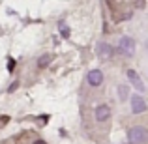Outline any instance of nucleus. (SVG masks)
<instances>
[{
  "mask_svg": "<svg viewBox=\"0 0 148 144\" xmlns=\"http://www.w3.org/2000/svg\"><path fill=\"white\" fill-rule=\"evenodd\" d=\"M127 139H130L131 144H146V141H148V129H145L143 126H135V127L130 129Z\"/></svg>",
  "mask_w": 148,
  "mask_h": 144,
  "instance_id": "obj_1",
  "label": "nucleus"
},
{
  "mask_svg": "<svg viewBox=\"0 0 148 144\" xmlns=\"http://www.w3.org/2000/svg\"><path fill=\"white\" fill-rule=\"evenodd\" d=\"M120 51H122L126 56H133L135 54V41L131 40L130 36H124L120 40Z\"/></svg>",
  "mask_w": 148,
  "mask_h": 144,
  "instance_id": "obj_2",
  "label": "nucleus"
},
{
  "mask_svg": "<svg viewBox=\"0 0 148 144\" xmlns=\"http://www.w3.org/2000/svg\"><path fill=\"white\" fill-rule=\"evenodd\" d=\"M127 79H130V83L135 86V90L145 92V83H143V79L139 77V73L135 71V69H127Z\"/></svg>",
  "mask_w": 148,
  "mask_h": 144,
  "instance_id": "obj_3",
  "label": "nucleus"
},
{
  "mask_svg": "<svg viewBox=\"0 0 148 144\" xmlns=\"http://www.w3.org/2000/svg\"><path fill=\"white\" fill-rule=\"evenodd\" d=\"M131 111H133L135 114L145 112L146 111V101L143 99L141 96H133V97H131Z\"/></svg>",
  "mask_w": 148,
  "mask_h": 144,
  "instance_id": "obj_4",
  "label": "nucleus"
},
{
  "mask_svg": "<svg viewBox=\"0 0 148 144\" xmlns=\"http://www.w3.org/2000/svg\"><path fill=\"white\" fill-rule=\"evenodd\" d=\"M88 83H90V86H99V84L103 83V73H101V69H92V71L88 73Z\"/></svg>",
  "mask_w": 148,
  "mask_h": 144,
  "instance_id": "obj_5",
  "label": "nucleus"
},
{
  "mask_svg": "<svg viewBox=\"0 0 148 144\" xmlns=\"http://www.w3.org/2000/svg\"><path fill=\"white\" fill-rule=\"evenodd\" d=\"M109 116H111V109H109V105H99V107L96 109V120H98V122H105Z\"/></svg>",
  "mask_w": 148,
  "mask_h": 144,
  "instance_id": "obj_6",
  "label": "nucleus"
},
{
  "mask_svg": "<svg viewBox=\"0 0 148 144\" xmlns=\"http://www.w3.org/2000/svg\"><path fill=\"white\" fill-rule=\"evenodd\" d=\"M98 54L101 58H111L112 56V49H111V45H107V43H98Z\"/></svg>",
  "mask_w": 148,
  "mask_h": 144,
  "instance_id": "obj_7",
  "label": "nucleus"
},
{
  "mask_svg": "<svg viewBox=\"0 0 148 144\" xmlns=\"http://www.w3.org/2000/svg\"><path fill=\"white\" fill-rule=\"evenodd\" d=\"M49 62H51V54H45V56H41L40 60H38V66H40V68H45V66H49Z\"/></svg>",
  "mask_w": 148,
  "mask_h": 144,
  "instance_id": "obj_8",
  "label": "nucleus"
},
{
  "mask_svg": "<svg viewBox=\"0 0 148 144\" xmlns=\"http://www.w3.org/2000/svg\"><path fill=\"white\" fill-rule=\"evenodd\" d=\"M118 96H120V101H126L127 99V88L126 86H120L118 88Z\"/></svg>",
  "mask_w": 148,
  "mask_h": 144,
  "instance_id": "obj_9",
  "label": "nucleus"
},
{
  "mask_svg": "<svg viewBox=\"0 0 148 144\" xmlns=\"http://www.w3.org/2000/svg\"><path fill=\"white\" fill-rule=\"evenodd\" d=\"M60 32H62V36H64V38H69V28L66 25H60Z\"/></svg>",
  "mask_w": 148,
  "mask_h": 144,
  "instance_id": "obj_10",
  "label": "nucleus"
},
{
  "mask_svg": "<svg viewBox=\"0 0 148 144\" xmlns=\"http://www.w3.org/2000/svg\"><path fill=\"white\" fill-rule=\"evenodd\" d=\"M13 66H15L13 60H8V69H10V71H13Z\"/></svg>",
  "mask_w": 148,
  "mask_h": 144,
  "instance_id": "obj_11",
  "label": "nucleus"
},
{
  "mask_svg": "<svg viewBox=\"0 0 148 144\" xmlns=\"http://www.w3.org/2000/svg\"><path fill=\"white\" fill-rule=\"evenodd\" d=\"M34 144H45V142H43V141H36Z\"/></svg>",
  "mask_w": 148,
  "mask_h": 144,
  "instance_id": "obj_12",
  "label": "nucleus"
}]
</instances>
